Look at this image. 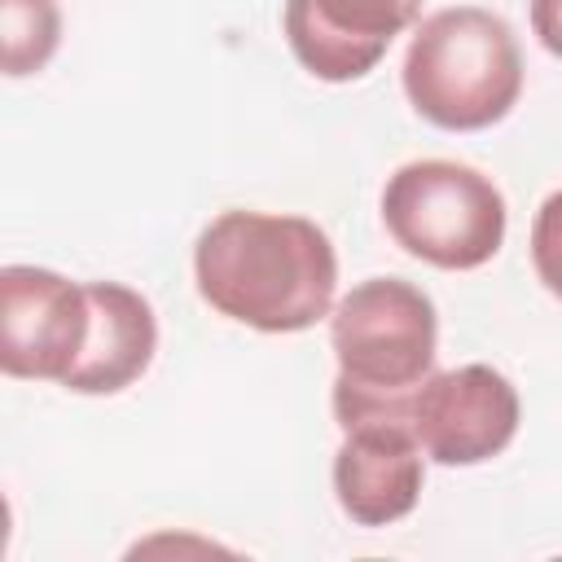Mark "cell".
<instances>
[{
    "label": "cell",
    "instance_id": "6da1fadb",
    "mask_svg": "<svg viewBox=\"0 0 562 562\" xmlns=\"http://www.w3.org/2000/svg\"><path fill=\"white\" fill-rule=\"evenodd\" d=\"M193 281L211 312L259 334H299L334 312L338 255L303 215L224 211L198 233Z\"/></svg>",
    "mask_w": 562,
    "mask_h": 562
},
{
    "label": "cell",
    "instance_id": "7a4b0ae2",
    "mask_svg": "<svg viewBox=\"0 0 562 562\" xmlns=\"http://www.w3.org/2000/svg\"><path fill=\"white\" fill-rule=\"evenodd\" d=\"M404 97L443 132L501 123L522 92V53L509 22L479 4L430 13L404 53Z\"/></svg>",
    "mask_w": 562,
    "mask_h": 562
},
{
    "label": "cell",
    "instance_id": "3957f363",
    "mask_svg": "<svg viewBox=\"0 0 562 562\" xmlns=\"http://www.w3.org/2000/svg\"><path fill=\"white\" fill-rule=\"evenodd\" d=\"M329 347L338 360L334 422L391 404L435 373V303L404 277H369L334 303Z\"/></svg>",
    "mask_w": 562,
    "mask_h": 562
},
{
    "label": "cell",
    "instance_id": "277c9868",
    "mask_svg": "<svg viewBox=\"0 0 562 562\" xmlns=\"http://www.w3.org/2000/svg\"><path fill=\"white\" fill-rule=\"evenodd\" d=\"M382 224L404 255L443 272H470L505 241V198L465 162L417 158L391 171L382 189Z\"/></svg>",
    "mask_w": 562,
    "mask_h": 562
},
{
    "label": "cell",
    "instance_id": "5b68a950",
    "mask_svg": "<svg viewBox=\"0 0 562 562\" xmlns=\"http://www.w3.org/2000/svg\"><path fill=\"white\" fill-rule=\"evenodd\" d=\"M518 413H522L518 391L501 369L461 364V369H435L400 400L351 413L338 426L351 430L364 422H391L404 426L417 439L422 457L435 465H483L514 443Z\"/></svg>",
    "mask_w": 562,
    "mask_h": 562
},
{
    "label": "cell",
    "instance_id": "8992f818",
    "mask_svg": "<svg viewBox=\"0 0 562 562\" xmlns=\"http://www.w3.org/2000/svg\"><path fill=\"white\" fill-rule=\"evenodd\" d=\"M88 325V281L79 285L35 263H9L0 272V369L9 378L66 382Z\"/></svg>",
    "mask_w": 562,
    "mask_h": 562
},
{
    "label": "cell",
    "instance_id": "52a82bcc",
    "mask_svg": "<svg viewBox=\"0 0 562 562\" xmlns=\"http://www.w3.org/2000/svg\"><path fill=\"white\" fill-rule=\"evenodd\" d=\"M422 13V0H285L281 26L299 66L325 83L364 79Z\"/></svg>",
    "mask_w": 562,
    "mask_h": 562
},
{
    "label": "cell",
    "instance_id": "ba28073f",
    "mask_svg": "<svg viewBox=\"0 0 562 562\" xmlns=\"http://www.w3.org/2000/svg\"><path fill=\"white\" fill-rule=\"evenodd\" d=\"M426 457L404 426L364 422L342 430L334 452V496L360 527H391L422 501Z\"/></svg>",
    "mask_w": 562,
    "mask_h": 562
},
{
    "label": "cell",
    "instance_id": "9c48e42d",
    "mask_svg": "<svg viewBox=\"0 0 562 562\" xmlns=\"http://www.w3.org/2000/svg\"><path fill=\"white\" fill-rule=\"evenodd\" d=\"M88 342L61 386L75 395H119L149 369L158 351L154 307L140 290L123 281H88Z\"/></svg>",
    "mask_w": 562,
    "mask_h": 562
},
{
    "label": "cell",
    "instance_id": "30bf717a",
    "mask_svg": "<svg viewBox=\"0 0 562 562\" xmlns=\"http://www.w3.org/2000/svg\"><path fill=\"white\" fill-rule=\"evenodd\" d=\"M61 44L57 0H0V61L9 79L35 75Z\"/></svg>",
    "mask_w": 562,
    "mask_h": 562
},
{
    "label": "cell",
    "instance_id": "8fae6325",
    "mask_svg": "<svg viewBox=\"0 0 562 562\" xmlns=\"http://www.w3.org/2000/svg\"><path fill=\"white\" fill-rule=\"evenodd\" d=\"M531 268L553 299H562V189L549 193L531 220Z\"/></svg>",
    "mask_w": 562,
    "mask_h": 562
},
{
    "label": "cell",
    "instance_id": "7c38bea8",
    "mask_svg": "<svg viewBox=\"0 0 562 562\" xmlns=\"http://www.w3.org/2000/svg\"><path fill=\"white\" fill-rule=\"evenodd\" d=\"M531 31L562 61V0H531Z\"/></svg>",
    "mask_w": 562,
    "mask_h": 562
}]
</instances>
